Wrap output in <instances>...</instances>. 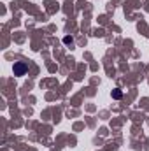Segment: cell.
<instances>
[{"instance_id":"1","label":"cell","mask_w":149,"mask_h":151,"mask_svg":"<svg viewBox=\"0 0 149 151\" xmlns=\"http://www.w3.org/2000/svg\"><path fill=\"white\" fill-rule=\"evenodd\" d=\"M28 70V65L25 62H16L14 63V76H23Z\"/></svg>"},{"instance_id":"2","label":"cell","mask_w":149,"mask_h":151,"mask_svg":"<svg viewBox=\"0 0 149 151\" xmlns=\"http://www.w3.org/2000/svg\"><path fill=\"white\" fill-rule=\"evenodd\" d=\"M112 97H114V99H119V97H121V90H114V91H112Z\"/></svg>"}]
</instances>
